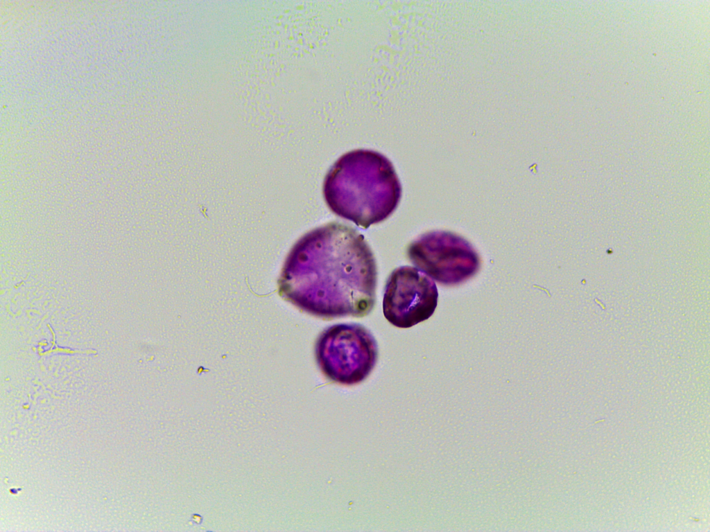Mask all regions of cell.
<instances>
[{"label": "cell", "mask_w": 710, "mask_h": 532, "mask_svg": "<svg viewBox=\"0 0 710 532\" xmlns=\"http://www.w3.org/2000/svg\"><path fill=\"white\" fill-rule=\"evenodd\" d=\"M410 261L444 285H456L479 269L480 258L465 239L453 233L433 231L421 235L407 249Z\"/></svg>", "instance_id": "4"}, {"label": "cell", "mask_w": 710, "mask_h": 532, "mask_svg": "<svg viewBox=\"0 0 710 532\" xmlns=\"http://www.w3.org/2000/svg\"><path fill=\"white\" fill-rule=\"evenodd\" d=\"M377 269L363 235L338 222L304 234L286 260L282 294L299 309L325 319L362 317L372 310Z\"/></svg>", "instance_id": "1"}, {"label": "cell", "mask_w": 710, "mask_h": 532, "mask_svg": "<svg viewBox=\"0 0 710 532\" xmlns=\"http://www.w3.org/2000/svg\"><path fill=\"white\" fill-rule=\"evenodd\" d=\"M314 353L324 376L344 385L363 381L378 358L374 337L356 323H338L325 328L316 340Z\"/></svg>", "instance_id": "3"}, {"label": "cell", "mask_w": 710, "mask_h": 532, "mask_svg": "<svg viewBox=\"0 0 710 532\" xmlns=\"http://www.w3.org/2000/svg\"><path fill=\"white\" fill-rule=\"evenodd\" d=\"M438 299L433 279L417 267L401 266L392 271L386 281L383 313L394 326L410 328L432 316Z\"/></svg>", "instance_id": "5"}, {"label": "cell", "mask_w": 710, "mask_h": 532, "mask_svg": "<svg viewBox=\"0 0 710 532\" xmlns=\"http://www.w3.org/2000/svg\"><path fill=\"white\" fill-rule=\"evenodd\" d=\"M322 193L334 213L366 229L394 212L401 186L388 158L375 151L356 150L343 154L331 167Z\"/></svg>", "instance_id": "2"}]
</instances>
